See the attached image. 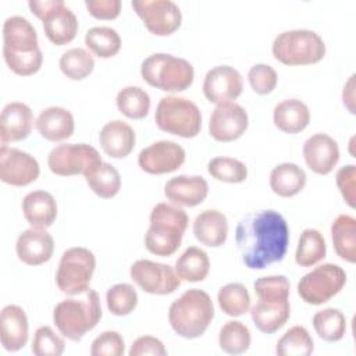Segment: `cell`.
<instances>
[{
  "label": "cell",
  "instance_id": "35",
  "mask_svg": "<svg viewBox=\"0 0 356 356\" xmlns=\"http://www.w3.org/2000/svg\"><path fill=\"white\" fill-rule=\"evenodd\" d=\"M85 44L99 58L114 57L121 49L118 32L110 26H93L85 33Z\"/></svg>",
  "mask_w": 356,
  "mask_h": 356
},
{
  "label": "cell",
  "instance_id": "36",
  "mask_svg": "<svg viewBox=\"0 0 356 356\" xmlns=\"http://www.w3.org/2000/svg\"><path fill=\"white\" fill-rule=\"evenodd\" d=\"M313 327L323 341L338 342L345 337L346 318L339 309L327 307L314 313Z\"/></svg>",
  "mask_w": 356,
  "mask_h": 356
},
{
  "label": "cell",
  "instance_id": "34",
  "mask_svg": "<svg viewBox=\"0 0 356 356\" xmlns=\"http://www.w3.org/2000/svg\"><path fill=\"white\" fill-rule=\"evenodd\" d=\"M327 253L323 234L314 228H306L299 236L295 261L300 267H312L320 263Z\"/></svg>",
  "mask_w": 356,
  "mask_h": 356
},
{
  "label": "cell",
  "instance_id": "29",
  "mask_svg": "<svg viewBox=\"0 0 356 356\" xmlns=\"http://www.w3.org/2000/svg\"><path fill=\"white\" fill-rule=\"evenodd\" d=\"M274 125L285 134L302 132L310 122L309 107L299 99H285L273 111Z\"/></svg>",
  "mask_w": 356,
  "mask_h": 356
},
{
  "label": "cell",
  "instance_id": "1",
  "mask_svg": "<svg viewBox=\"0 0 356 356\" xmlns=\"http://www.w3.org/2000/svg\"><path fill=\"white\" fill-rule=\"evenodd\" d=\"M235 242L245 266L263 270L284 259L289 245V227L275 210L252 211L238 222Z\"/></svg>",
  "mask_w": 356,
  "mask_h": 356
},
{
  "label": "cell",
  "instance_id": "31",
  "mask_svg": "<svg viewBox=\"0 0 356 356\" xmlns=\"http://www.w3.org/2000/svg\"><path fill=\"white\" fill-rule=\"evenodd\" d=\"M331 238L335 253L348 263L356 261V218L339 214L331 225Z\"/></svg>",
  "mask_w": 356,
  "mask_h": 356
},
{
  "label": "cell",
  "instance_id": "8",
  "mask_svg": "<svg viewBox=\"0 0 356 356\" xmlns=\"http://www.w3.org/2000/svg\"><path fill=\"white\" fill-rule=\"evenodd\" d=\"M156 125L171 135L179 138H195L202 128V114L199 107L186 97H161L154 113Z\"/></svg>",
  "mask_w": 356,
  "mask_h": 356
},
{
  "label": "cell",
  "instance_id": "18",
  "mask_svg": "<svg viewBox=\"0 0 356 356\" xmlns=\"http://www.w3.org/2000/svg\"><path fill=\"white\" fill-rule=\"evenodd\" d=\"M242 89L243 78L241 72L231 65H217L209 70L203 81L204 97L214 104L238 99Z\"/></svg>",
  "mask_w": 356,
  "mask_h": 356
},
{
  "label": "cell",
  "instance_id": "11",
  "mask_svg": "<svg viewBox=\"0 0 356 356\" xmlns=\"http://www.w3.org/2000/svg\"><path fill=\"white\" fill-rule=\"evenodd\" d=\"M346 284L345 270L334 263L317 266L298 282L300 299L309 305H323L342 291Z\"/></svg>",
  "mask_w": 356,
  "mask_h": 356
},
{
  "label": "cell",
  "instance_id": "2",
  "mask_svg": "<svg viewBox=\"0 0 356 356\" xmlns=\"http://www.w3.org/2000/svg\"><path fill=\"white\" fill-rule=\"evenodd\" d=\"M3 58L17 75L36 74L43 63L33 25L21 15L8 17L3 24Z\"/></svg>",
  "mask_w": 356,
  "mask_h": 356
},
{
  "label": "cell",
  "instance_id": "40",
  "mask_svg": "<svg viewBox=\"0 0 356 356\" xmlns=\"http://www.w3.org/2000/svg\"><path fill=\"white\" fill-rule=\"evenodd\" d=\"M217 300L220 309L231 317H239L250 309V295L241 282H229L220 288Z\"/></svg>",
  "mask_w": 356,
  "mask_h": 356
},
{
  "label": "cell",
  "instance_id": "46",
  "mask_svg": "<svg viewBox=\"0 0 356 356\" xmlns=\"http://www.w3.org/2000/svg\"><path fill=\"white\" fill-rule=\"evenodd\" d=\"M248 79L253 92L264 96L275 89L278 75L268 64H254L248 72Z\"/></svg>",
  "mask_w": 356,
  "mask_h": 356
},
{
  "label": "cell",
  "instance_id": "20",
  "mask_svg": "<svg viewBox=\"0 0 356 356\" xmlns=\"http://www.w3.org/2000/svg\"><path fill=\"white\" fill-rule=\"evenodd\" d=\"M18 259L28 266H40L49 261L54 252L53 236L43 228H28L17 238Z\"/></svg>",
  "mask_w": 356,
  "mask_h": 356
},
{
  "label": "cell",
  "instance_id": "49",
  "mask_svg": "<svg viewBox=\"0 0 356 356\" xmlns=\"http://www.w3.org/2000/svg\"><path fill=\"white\" fill-rule=\"evenodd\" d=\"M128 353L129 356H143V355L164 356L167 355V349L159 338L152 335H142L132 342Z\"/></svg>",
  "mask_w": 356,
  "mask_h": 356
},
{
  "label": "cell",
  "instance_id": "50",
  "mask_svg": "<svg viewBox=\"0 0 356 356\" xmlns=\"http://www.w3.org/2000/svg\"><path fill=\"white\" fill-rule=\"evenodd\" d=\"M89 14L97 19H115L121 13L120 0H86Z\"/></svg>",
  "mask_w": 356,
  "mask_h": 356
},
{
  "label": "cell",
  "instance_id": "22",
  "mask_svg": "<svg viewBox=\"0 0 356 356\" xmlns=\"http://www.w3.org/2000/svg\"><path fill=\"white\" fill-rule=\"evenodd\" d=\"M164 195L172 204L195 207L209 195V184L199 175H178L167 181Z\"/></svg>",
  "mask_w": 356,
  "mask_h": 356
},
{
  "label": "cell",
  "instance_id": "7",
  "mask_svg": "<svg viewBox=\"0 0 356 356\" xmlns=\"http://www.w3.org/2000/svg\"><path fill=\"white\" fill-rule=\"evenodd\" d=\"M273 56L284 65H310L325 56V43L310 29H291L278 33L273 42Z\"/></svg>",
  "mask_w": 356,
  "mask_h": 356
},
{
  "label": "cell",
  "instance_id": "28",
  "mask_svg": "<svg viewBox=\"0 0 356 356\" xmlns=\"http://www.w3.org/2000/svg\"><path fill=\"white\" fill-rule=\"evenodd\" d=\"M291 316L288 300H260L250 307V317L256 328L264 334H274L285 325Z\"/></svg>",
  "mask_w": 356,
  "mask_h": 356
},
{
  "label": "cell",
  "instance_id": "24",
  "mask_svg": "<svg viewBox=\"0 0 356 356\" xmlns=\"http://www.w3.org/2000/svg\"><path fill=\"white\" fill-rule=\"evenodd\" d=\"M135 142V131L122 120L108 121L103 125L99 134L102 150L113 159L127 157L134 150Z\"/></svg>",
  "mask_w": 356,
  "mask_h": 356
},
{
  "label": "cell",
  "instance_id": "27",
  "mask_svg": "<svg viewBox=\"0 0 356 356\" xmlns=\"http://www.w3.org/2000/svg\"><path fill=\"white\" fill-rule=\"evenodd\" d=\"M192 229L200 243L209 248H220L228 236V220L221 211L207 209L196 216Z\"/></svg>",
  "mask_w": 356,
  "mask_h": 356
},
{
  "label": "cell",
  "instance_id": "5",
  "mask_svg": "<svg viewBox=\"0 0 356 356\" xmlns=\"http://www.w3.org/2000/svg\"><path fill=\"white\" fill-rule=\"evenodd\" d=\"M214 317L210 295L202 289H188L168 309V321L174 332L186 339L202 337Z\"/></svg>",
  "mask_w": 356,
  "mask_h": 356
},
{
  "label": "cell",
  "instance_id": "42",
  "mask_svg": "<svg viewBox=\"0 0 356 356\" xmlns=\"http://www.w3.org/2000/svg\"><path fill=\"white\" fill-rule=\"evenodd\" d=\"M107 309L111 314L122 317L132 313L138 305L136 289L127 282L113 285L106 293Z\"/></svg>",
  "mask_w": 356,
  "mask_h": 356
},
{
  "label": "cell",
  "instance_id": "30",
  "mask_svg": "<svg viewBox=\"0 0 356 356\" xmlns=\"http://www.w3.org/2000/svg\"><path fill=\"white\" fill-rule=\"evenodd\" d=\"M268 184L275 195L292 197L305 188L306 172L295 163H282L273 168Z\"/></svg>",
  "mask_w": 356,
  "mask_h": 356
},
{
  "label": "cell",
  "instance_id": "25",
  "mask_svg": "<svg viewBox=\"0 0 356 356\" xmlns=\"http://www.w3.org/2000/svg\"><path fill=\"white\" fill-rule=\"evenodd\" d=\"M35 127L42 138L50 142H60L72 136L75 122L70 110L51 106L40 111L35 121Z\"/></svg>",
  "mask_w": 356,
  "mask_h": 356
},
{
  "label": "cell",
  "instance_id": "10",
  "mask_svg": "<svg viewBox=\"0 0 356 356\" xmlns=\"http://www.w3.org/2000/svg\"><path fill=\"white\" fill-rule=\"evenodd\" d=\"M31 11L42 21L46 38L56 46L72 42L78 32V19L63 0H31Z\"/></svg>",
  "mask_w": 356,
  "mask_h": 356
},
{
  "label": "cell",
  "instance_id": "23",
  "mask_svg": "<svg viewBox=\"0 0 356 356\" xmlns=\"http://www.w3.org/2000/svg\"><path fill=\"white\" fill-rule=\"evenodd\" d=\"M28 317L25 310L17 305H7L0 314L1 345L8 352L22 349L28 341Z\"/></svg>",
  "mask_w": 356,
  "mask_h": 356
},
{
  "label": "cell",
  "instance_id": "3",
  "mask_svg": "<svg viewBox=\"0 0 356 356\" xmlns=\"http://www.w3.org/2000/svg\"><path fill=\"white\" fill-rule=\"evenodd\" d=\"M71 296L56 305L53 321L58 332L72 341L79 342L83 335L93 330L102 318V305L99 293L88 288L82 293Z\"/></svg>",
  "mask_w": 356,
  "mask_h": 356
},
{
  "label": "cell",
  "instance_id": "9",
  "mask_svg": "<svg viewBox=\"0 0 356 356\" xmlns=\"http://www.w3.org/2000/svg\"><path fill=\"white\" fill-rule=\"evenodd\" d=\"M95 268L96 257L93 252L82 246L67 249L61 254L56 273L57 288L68 296L82 293L89 288Z\"/></svg>",
  "mask_w": 356,
  "mask_h": 356
},
{
  "label": "cell",
  "instance_id": "44",
  "mask_svg": "<svg viewBox=\"0 0 356 356\" xmlns=\"http://www.w3.org/2000/svg\"><path fill=\"white\" fill-rule=\"evenodd\" d=\"M254 293L260 300H288L291 285L285 275H268L257 278L253 284Z\"/></svg>",
  "mask_w": 356,
  "mask_h": 356
},
{
  "label": "cell",
  "instance_id": "21",
  "mask_svg": "<svg viewBox=\"0 0 356 356\" xmlns=\"http://www.w3.org/2000/svg\"><path fill=\"white\" fill-rule=\"evenodd\" d=\"M33 127V114L29 106L21 102H11L4 106L0 117L1 145L19 142L29 136Z\"/></svg>",
  "mask_w": 356,
  "mask_h": 356
},
{
  "label": "cell",
  "instance_id": "13",
  "mask_svg": "<svg viewBox=\"0 0 356 356\" xmlns=\"http://www.w3.org/2000/svg\"><path fill=\"white\" fill-rule=\"evenodd\" d=\"M129 277L143 292L152 295H168L181 285L175 268L147 259L136 260L129 268Z\"/></svg>",
  "mask_w": 356,
  "mask_h": 356
},
{
  "label": "cell",
  "instance_id": "15",
  "mask_svg": "<svg viewBox=\"0 0 356 356\" xmlns=\"http://www.w3.org/2000/svg\"><path fill=\"white\" fill-rule=\"evenodd\" d=\"M40 174L38 160L17 147L1 145L0 149V179L11 186H26L38 179Z\"/></svg>",
  "mask_w": 356,
  "mask_h": 356
},
{
  "label": "cell",
  "instance_id": "39",
  "mask_svg": "<svg viewBox=\"0 0 356 356\" xmlns=\"http://www.w3.org/2000/svg\"><path fill=\"white\" fill-rule=\"evenodd\" d=\"M314 350V342L303 325L291 327L277 342L275 352L280 356H309Z\"/></svg>",
  "mask_w": 356,
  "mask_h": 356
},
{
  "label": "cell",
  "instance_id": "16",
  "mask_svg": "<svg viewBox=\"0 0 356 356\" xmlns=\"http://www.w3.org/2000/svg\"><path fill=\"white\" fill-rule=\"evenodd\" d=\"M185 157L184 147L177 142L159 140L140 150L138 164L147 174L161 175L177 171L184 164Z\"/></svg>",
  "mask_w": 356,
  "mask_h": 356
},
{
  "label": "cell",
  "instance_id": "48",
  "mask_svg": "<svg viewBox=\"0 0 356 356\" xmlns=\"http://www.w3.org/2000/svg\"><path fill=\"white\" fill-rule=\"evenodd\" d=\"M337 186L345 200V203L355 209L356 204V167L353 164L343 165L335 175Z\"/></svg>",
  "mask_w": 356,
  "mask_h": 356
},
{
  "label": "cell",
  "instance_id": "26",
  "mask_svg": "<svg viewBox=\"0 0 356 356\" xmlns=\"http://www.w3.org/2000/svg\"><path fill=\"white\" fill-rule=\"evenodd\" d=\"M22 213L33 228H49L57 217V203L50 192L38 189L22 199Z\"/></svg>",
  "mask_w": 356,
  "mask_h": 356
},
{
  "label": "cell",
  "instance_id": "43",
  "mask_svg": "<svg viewBox=\"0 0 356 356\" xmlns=\"http://www.w3.org/2000/svg\"><path fill=\"white\" fill-rule=\"evenodd\" d=\"M209 174L221 182L239 184L248 178V167L245 163L231 157H214L207 164Z\"/></svg>",
  "mask_w": 356,
  "mask_h": 356
},
{
  "label": "cell",
  "instance_id": "32",
  "mask_svg": "<svg viewBox=\"0 0 356 356\" xmlns=\"http://www.w3.org/2000/svg\"><path fill=\"white\" fill-rule=\"evenodd\" d=\"M83 177L92 192L102 199H111L121 189V175L110 163H97Z\"/></svg>",
  "mask_w": 356,
  "mask_h": 356
},
{
  "label": "cell",
  "instance_id": "38",
  "mask_svg": "<svg viewBox=\"0 0 356 356\" xmlns=\"http://www.w3.org/2000/svg\"><path fill=\"white\" fill-rule=\"evenodd\" d=\"M58 65L67 78L72 81H81L92 74L95 68V60L90 51L82 47H72L61 54Z\"/></svg>",
  "mask_w": 356,
  "mask_h": 356
},
{
  "label": "cell",
  "instance_id": "37",
  "mask_svg": "<svg viewBox=\"0 0 356 356\" xmlns=\"http://www.w3.org/2000/svg\"><path fill=\"white\" fill-rule=\"evenodd\" d=\"M118 111L131 120H140L149 114L150 96L139 86H125L117 93Z\"/></svg>",
  "mask_w": 356,
  "mask_h": 356
},
{
  "label": "cell",
  "instance_id": "12",
  "mask_svg": "<svg viewBox=\"0 0 356 356\" xmlns=\"http://www.w3.org/2000/svg\"><path fill=\"white\" fill-rule=\"evenodd\" d=\"M100 161L99 152L86 143H61L53 147L47 156L50 171L60 177L85 175Z\"/></svg>",
  "mask_w": 356,
  "mask_h": 356
},
{
  "label": "cell",
  "instance_id": "19",
  "mask_svg": "<svg viewBox=\"0 0 356 356\" xmlns=\"http://www.w3.org/2000/svg\"><path fill=\"white\" fill-rule=\"evenodd\" d=\"M303 159L313 172L327 175L339 160L338 143L327 134H314L303 143Z\"/></svg>",
  "mask_w": 356,
  "mask_h": 356
},
{
  "label": "cell",
  "instance_id": "45",
  "mask_svg": "<svg viewBox=\"0 0 356 356\" xmlns=\"http://www.w3.org/2000/svg\"><path fill=\"white\" fill-rule=\"evenodd\" d=\"M65 349L64 339L57 335L51 327L42 325L35 331L32 341V353L36 356H60Z\"/></svg>",
  "mask_w": 356,
  "mask_h": 356
},
{
  "label": "cell",
  "instance_id": "4",
  "mask_svg": "<svg viewBox=\"0 0 356 356\" xmlns=\"http://www.w3.org/2000/svg\"><path fill=\"white\" fill-rule=\"evenodd\" d=\"M188 222V214L179 206L157 203L152 209L150 225L145 235L146 249L161 257L174 254L181 246Z\"/></svg>",
  "mask_w": 356,
  "mask_h": 356
},
{
  "label": "cell",
  "instance_id": "47",
  "mask_svg": "<svg viewBox=\"0 0 356 356\" xmlns=\"http://www.w3.org/2000/svg\"><path fill=\"white\" fill-rule=\"evenodd\" d=\"M125 352V342L120 332L104 331L97 335L90 346L92 356H121Z\"/></svg>",
  "mask_w": 356,
  "mask_h": 356
},
{
  "label": "cell",
  "instance_id": "41",
  "mask_svg": "<svg viewBox=\"0 0 356 356\" xmlns=\"http://www.w3.org/2000/svg\"><path fill=\"white\" fill-rule=\"evenodd\" d=\"M250 331L242 321H227L218 334V345L228 355H242L250 346Z\"/></svg>",
  "mask_w": 356,
  "mask_h": 356
},
{
  "label": "cell",
  "instance_id": "17",
  "mask_svg": "<svg viewBox=\"0 0 356 356\" xmlns=\"http://www.w3.org/2000/svg\"><path fill=\"white\" fill-rule=\"evenodd\" d=\"M249 125L246 110L235 103L217 104L209 121V134L217 142H232L241 138Z\"/></svg>",
  "mask_w": 356,
  "mask_h": 356
},
{
  "label": "cell",
  "instance_id": "51",
  "mask_svg": "<svg viewBox=\"0 0 356 356\" xmlns=\"http://www.w3.org/2000/svg\"><path fill=\"white\" fill-rule=\"evenodd\" d=\"M342 103L350 114H355V75H350V78L343 86Z\"/></svg>",
  "mask_w": 356,
  "mask_h": 356
},
{
  "label": "cell",
  "instance_id": "6",
  "mask_svg": "<svg viewBox=\"0 0 356 356\" xmlns=\"http://www.w3.org/2000/svg\"><path fill=\"white\" fill-rule=\"evenodd\" d=\"M140 75L146 83L156 89L182 92L193 83L195 70L185 58L167 53H154L142 61Z\"/></svg>",
  "mask_w": 356,
  "mask_h": 356
},
{
  "label": "cell",
  "instance_id": "14",
  "mask_svg": "<svg viewBox=\"0 0 356 356\" xmlns=\"http://www.w3.org/2000/svg\"><path fill=\"white\" fill-rule=\"evenodd\" d=\"M131 6L146 29L156 36H168L181 26V10L171 0H134Z\"/></svg>",
  "mask_w": 356,
  "mask_h": 356
},
{
  "label": "cell",
  "instance_id": "33",
  "mask_svg": "<svg viewBox=\"0 0 356 356\" xmlns=\"http://www.w3.org/2000/svg\"><path fill=\"white\" fill-rule=\"evenodd\" d=\"M210 270V260L207 253L197 248H188L175 261V273L181 281L200 282L203 281Z\"/></svg>",
  "mask_w": 356,
  "mask_h": 356
}]
</instances>
